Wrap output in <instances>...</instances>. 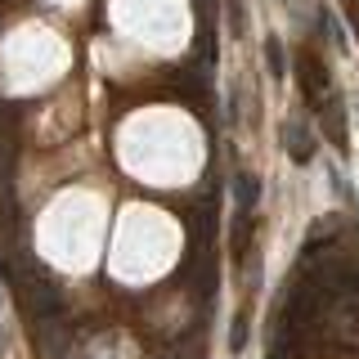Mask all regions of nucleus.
Segmentation results:
<instances>
[{"mask_svg":"<svg viewBox=\"0 0 359 359\" xmlns=\"http://www.w3.org/2000/svg\"><path fill=\"white\" fill-rule=\"evenodd\" d=\"M283 140H292V153H297L301 162H306V157H310V135L301 130L297 121H292V126H283Z\"/></svg>","mask_w":359,"mask_h":359,"instance_id":"1","label":"nucleus"},{"mask_svg":"<svg viewBox=\"0 0 359 359\" xmlns=\"http://www.w3.org/2000/svg\"><path fill=\"white\" fill-rule=\"evenodd\" d=\"M265 54H269V67H274V76H287V63H283V50H278V41H269Z\"/></svg>","mask_w":359,"mask_h":359,"instance_id":"2","label":"nucleus"}]
</instances>
